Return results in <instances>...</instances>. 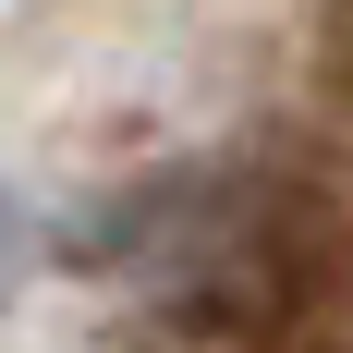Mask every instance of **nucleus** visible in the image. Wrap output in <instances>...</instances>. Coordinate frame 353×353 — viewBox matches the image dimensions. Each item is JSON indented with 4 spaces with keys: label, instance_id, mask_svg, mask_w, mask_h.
<instances>
[{
    "label": "nucleus",
    "instance_id": "1",
    "mask_svg": "<svg viewBox=\"0 0 353 353\" xmlns=\"http://www.w3.org/2000/svg\"><path fill=\"white\" fill-rule=\"evenodd\" d=\"M25 256H37V219H25V208H12V195H0V292L25 281Z\"/></svg>",
    "mask_w": 353,
    "mask_h": 353
}]
</instances>
